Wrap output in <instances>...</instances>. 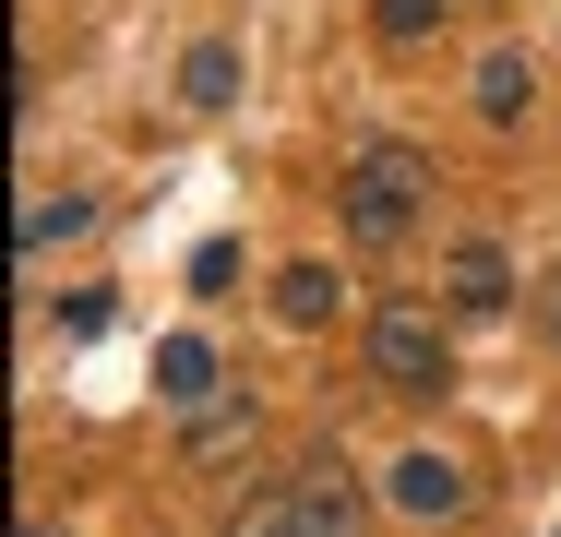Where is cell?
<instances>
[{
    "mask_svg": "<svg viewBox=\"0 0 561 537\" xmlns=\"http://www.w3.org/2000/svg\"><path fill=\"white\" fill-rule=\"evenodd\" d=\"M335 204H346V239H370V251H382V239H407L419 204H431V156H419V144H358Z\"/></svg>",
    "mask_w": 561,
    "mask_h": 537,
    "instance_id": "6da1fadb",
    "label": "cell"
},
{
    "mask_svg": "<svg viewBox=\"0 0 561 537\" xmlns=\"http://www.w3.org/2000/svg\"><path fill=\"white\" fill-rule=\"evenodd\" d=\"M370 382H382V395H443V382H454V334H443V311L382 299V311H370Z\"/></svg>",
    "mask_w": 561,
    "mask_h": 537,
    "instance_id": "7a4b0ae2",
    "label": "cell"
},
{
    "mask_svg": "<svg viewBox=\"0 0 561 537\" xmlns=\"http://www.w3.org/2000/svg\"><path fill=\"white\" fill-rule=\"evenodd\" d=\"M443 311L454 322H502V311H514V263H502L490 239H454V251H443Z\"/></svg>",
    "mask_w": 561,
    "mask_h": 537,
    "instance_id": "3957f363",
    "label": "cell"
},
{
    "mask_svg": "<svg viewBox=\"0 0 561 537\" xmlns=\"http://www.w3.org/2000/svg\"><path fill=\"white\" fill-rule=\"evenodd\" d=\"M382 502H394L407 526H454V514H466V466H454V454H394Z\"/></svg>",
    "mask_w": 561,
    "mask_h": 537,
    "instance_id": "277c9868",
    "label": "cell"
},
{
    "mask_svg": "<svg viewBox=\"0 0 561 537\" xmlns=\"http://www.w3.org/2000/svg\"><path fill=\"white\" fill-rule=\"evenodd\" d=\"M358 514H370V502H358L346 466H311V478H299V526L311 537H358Z\"/></svg>",
    "mask_w": 561,
    "mask_h": 537,
    "instance_id": "5b68a950",
    "label": "cell"
},
{
    "mask_svg": "<svg viewBox=\"0 0 561 537\" xmlns=\"http://www.w3.org/2000/svg\"><path fill=\"white\" fill-rule=\"evenodd\" d=\"M156 395H168V407H216V346H204V334H168V346H156Z\"/></svg>",
    "mask_w": 561,
    "mask_h": 537,
    "instance_id": "8992f818",
    "label": "cell"
},
{
    "mask_svg": "<svg viewBox=\"0 0 561 537\" xmlns=\"http://www.w3.org/2000/svg\"><path fill=\"white\" fill-rule=\"evenodd\" d=\"M335 263H287V275H275V322H299V334H323V322H335Z\"/></svg>",
    "mask_w": 561,
    "mask_h": 537,
    "instance_id": "52a82bcc",
    "label": "cell"
},
{
    "mask_svg": "<svg viewBox=\"0 0 561 537\" xmlns=\"http://www.w3.org/2000/svg\"><path fill=\"white\" fill-rule=\"evenodd\" d=\"M526 96H538L526 48H490V60H478V119H502V132H514V119H526Z\"/></svg>",
    "mask_w": 561,
    "mask_h": 537,
    "instance_id": "ba28073f",
    "label": "cell"
},
{
    "mask_svg": "<svg viewBox=\"0 0 561 537\" xmlns=\"http://www.w3.org/2000/svg\"><path fill=\"white\" fill-rule=\"evenodd\" d=\"M180 96H192V107H227V96H239V48H227V36H204V48L180 60Z\"/></svg>",
    "mask_w": 561,
    "mask_h": 537,
    "instance_id": "9c48e42d",
    "label": "cell"
},
{
    "mask_svg": "<svg viewBox=\"0 0 561 537\" xmlns=\"http://www.w3.org/2000/svg\"><path fill=\"white\" fill-rule=\"evenodd\" d=\"M96 227V192H48V204L24 215V251H48V239H84Z\"/></svg>",
    "mask_w": 561,
    "mask_h": 537,
    "instance_id": "30bf717a",
    "label": "cell"
},
{
    "mask_svg": "<svg viewBox=\"0 0 561 537\" xmlns=\"http://www.w3.org/2000/svg\"><path fill=\"white\" fill-rule=\"evenodd\" d=\"M227 537H311V526H299V490H263V502H239V514H227Z\"/></svg>",
    "mask_w": 561,
    "mask_h": 537,
    "instance_id": "8fae6325",
    "label": "cell"
},
{
    "mask_svg": "<svg viewBox=\"0 0 561 537\" xmlns=\"http://www.w3.org/2000/svg\"><path fill=\"white\" fill-rule=\"evenodd\" d=\"M370 24L407 48V36H431V24H443V0H370Z\"/></svg>",
    "mask_w": 561,
    "mask_h": 537,
    "instance_id": "7c38bea8",
    "label": "cell"
},
{
    "mask_svg": "<svg viewBox=\"0 0 561 537\" xmlns=\"http://www.w3.org/2000/svg\"><path fill=\"white\" fill-rule=\"evenodd\" d=\"M216 442H251V407H192V454H216Z\"/></svg>",
    "mask_w": 561,
    "mask_h": 537,
    "instance_id": "4fadbf2b",
    "label": "cell"
},
{
    "mask_svg": "<svg viewBox=\"0 0 561 537\" xmlns=\"http://www.w3.org/2000/svg\"><path fill=\"white\" fill-rule=\"evenodd\" d=\"M227 275H239V251H227V239H204V251H192V287H204V299H227Z\"/></svg>",
    "mask_w": 561,
    "mask_h": 537,
    "instance_id": "5bb4252c",
    "label": "cell"
},
{
    "mask_svg": "<svg viewBox=\"0 0 561 537\" xmlns=\"http://www.w3.org/2000/svg\"><path fill=\"white\" fill-rule=\"evenodd\" d=\"M538 311H550V334H561V275H550V299H538Z\"/></svg>",
    "mask_w": 561,
    "mask_h": 537,
    "instance_id": "9a60e30c",
    "label": "cell"
},
{
    "mask_svg": "<svg viewBox=\"0 0 561 537\" xmlns=\"http://www.w3.org/2000/svg\"><path fill=\"white\" fill-rule=\"evenodd\" d=\"M24 537H48V526H24Z\"/></svg>",
    "mask_w": 561,
    "mask_h": 537,
    "instance_id": "2e32d148",
    "label": "cell"
}]
</instances>
